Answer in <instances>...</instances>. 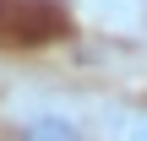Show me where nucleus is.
<instances>
[{"instance_id": "1", "label": "nucleus", "mask_w": 147, "mask_h": 141, "mask_svg": "<svg viewBox=\"0 0 147 141\" xmlns=\"http://www.w3.org/2000/svg\"><path fill=\"white\" fill-rule=\"evenodd\" d=\"M65 33V11L49 0H0V43H49Z\"/></svg>"}, {"instance_id": "3", "label": "nucleus", "mask_w": 147, "mask_h": 141, "mask_svg": "<svg viewBox=\"0 0 147 141\" xmlns=\"http://www.w3.org/2000/svg\"><path fill=\"white\" fill-rule=\"evenodd\" d=\"M131 141H147V120H142V125H136V136H131Z\"/></svg>"}, {"instance_id": "2", "label": "nucleus", "mask_w": 147, "mask_h": 141, "mask_svg": "<svg viewBox=\"0 0 147 141\" xmlns=\"http://www.w3.org/2000/svg\"><path fill=\"white\" fill-rule=\"evenodd\" d=\"M16 141H87V136H82V125H76L71 114L44 109V114H33V120L22 125V136H16Z\"/></svg>"}]
</instances>
